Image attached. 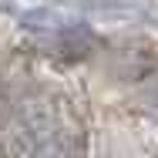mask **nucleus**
I'll list each match as a JSON object with an SVG mask.
<instances>
[{"label": "nucleus", "instance_id": "obj_1", "mask_svg": "<svg viewBox=\"0 0 158 158\" xmlns=\"http://www.w3.org/2000/svg\"><path fill=\"white\" fill-rule=\"evenodd\" d=\"M10 158H81V125L61 98L24 101L7 125Z\"/></svg>", "mask_w": 158, "mask_h": 158}]
</instances>
